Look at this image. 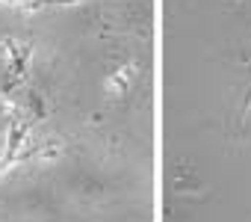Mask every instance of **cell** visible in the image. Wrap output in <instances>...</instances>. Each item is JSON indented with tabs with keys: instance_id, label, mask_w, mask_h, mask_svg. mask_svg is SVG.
Returning a JSON list of instances; mask_svg holds the SVG:
<instances>
[{
	"instance_id": "obj_1",
	"label": "cell",
	"mask_w": 251,
	"mask_h": 222,
	"mask_svg": "<svg viewBox=\"0 0 251 222\" xmlns=\"http://www.w3.org/2000/svg\"><path fill=\"white\" fill-rule=\"evenodd\" d=\"M233 3H239V0H233Z\"/></svg>"
}]
</instances>
